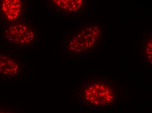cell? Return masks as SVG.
Wrapping results in <instances>:
<instances>
[{"mask_svg": "<svg viewBox=\"0 0 152 113\" xmlns=\"http://www.w3.org/2000/svg\"><path fill=\"white\" fill-rule=\"evenodd\" d=\"M2 36L9 45L25 48L37 41L38 32L30 23L23 20L5 26L3 31Z\"/></svg>", "mask_w": 152, "mask_h": 113, "instance_id": "cell-3", "label": "cell"}, {"mask_svg": "<svg viewBox=\"0 0 152 113\" xmlns=\"http://www.w3.org/2000/svg\"><path fill=\"white\" fill-rule=\"evenodd\" d=\"M22 69L21 63L17 58L8 53H0V74L17 76L22 72Z\"/></svg>", "mask_w": 152, "mask_h": 113, "instance_id": "cell-6", "label": "cell"}, {"mask_svg": "<svg viewBox=\"0 0 152 113\" xmlns=\"http://www.w3.org/2000/svg\"><path fill=\"white\" fill-rule=\"evenodd\" d=\"M152 35H149L144 39L143 48L142 49V56L143 60L146 64L152 66Z\"/></svg>", "mask_w": 152, "mask_h": 113, "instance_id": "cell-7", "label": "cell"}, {"mask_svg": "<svg viewBox=\"0 0 152 113\" xmlns=\"http://www.w3.org/2000/svg\"><path fill=\"white\" fill-rule=\"evenodd\" d=\"M24 0H0V20L3 24H11L23 20Z\"/></svg>", "mask_w": 152, "mask_h": 113, "instance_id": "cell-4", "label": "cell"}, {"mask_svg": "<svg viewBox=\"0 0 152 113\" xmlns=\"http://www.w3.org/2000/svg\"><path fill=\"white\" fill-rule=\"evenodd\" d=\"M87 0H50L55 11L68 14H80L85 10Z\"/></svg>", "mask_w": 152, "mask_h": 113, "instance_id": "cell-5", "label": "cell"}, {"mask_svg": "<svg viewBox=\"0 0 152 113\" xmlns=\"http://www.w3.org/2000/svg\"><path fill=\"white\" fill-rule=\"evenodd\" d=\"M102 33V28L98 25H85L69 36L65 44V48L73 55L93 52L99 45Z\"/></svg>", "mask_w": 152, "mask_h": 113, "instance_id": "cell-2", "label": "cell"}, {"mask_svg": "<svg viewBox=\"0 0 152 113\" xmlns=\"http://www.w3.org/2000/svg\"><path fill=\"white\" fill-rule=\"evenodd\" d=\"M117 97V91L114 83L102 77L87 81L77 91L79 104L94 109L110 107Z\"/></svg>", "mask_w": 152, "mask_h": 113, "instance_id": "cell-1", "label": "cell"}]
</instances>
